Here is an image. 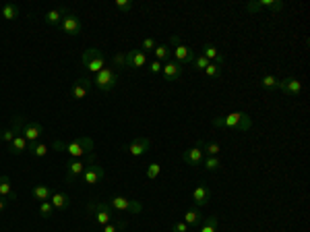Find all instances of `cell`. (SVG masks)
I'll list each match as a JSON object with an SVG mask.
<instances>
[{
  "instance_id": "obj_1",
  "label": "cell",
  "mask_w": 310,
  "mask_h": 232,
  "mask_svg": "<svg viewBox=\"0 0 310 232\" xmlns=\"http://www.w3.org/2000/svg\"><path fill=\"white\" fill-rule=\"evenodd\" d=\"M52 149L56 151H66L73 160H83L85 156L93 153V141L89 137H77L71 143H62V141H54Z\"/></svg>"
},
{
  "instance_id": "obj_2",
  "label": "cell",
  "mask_w": 310,
  "mask_h": 232,
  "mask_svg": "<svg viewBox=\"0 0 310 232\" xmlns=\"http://www.w3.org/2000/svg\"><path fill=\"white\" fill-rule=\"evenodd\" d=\"M211 125L217 129H232V131H238V133H246L252 127V118L246 112H232L226 116H215Z\"/></svg>"
},
{
  "instance_id": "obj_3",
  "label": "cell",
  "mask_w": 310,
  "mask_h": 232,
  "mask_svg": "<svg viewBox=\"0 0 310 232\" xmlns=\"http://www.w3.org/2000/svg\"><path fill=\"white\" fill-rule=\"evenodd\" d=\"M81 65L85 66V71L89 75H97L106 66V56L99 48H87L81 56Z\"/></svg>"
},
{
  "instance_id": "obj_4",
  "label": "cell",
  "mask_w": 310,
  "mask_h": 232,
  "mask_svg": "<svg viewBox=\"0 0 310 232\" xmlns=\"http://www.w3.org/2000/svg\"><path fill=\"white\" fill-rule=\"evenodd\" d=\"M89 214L93 215V222H95L99 228L114 220V210L110 207L108 201H91L89 203Z\"/></svg>"
},
{
  "instance_id": "obj_5",
  "label": "cell",
  "mask_w": 310,
  "mask_h": 232,
  "mask_svg": "<svg viewBox=\"0 0 310 232\" xmlns=\"http://www.w3.org/2000/svg\"><path fill=\"white\" fill-rule=\"evenodd\" d=\"M93 85L99 91H112L118 85V71L114 66H104L97 75H93Z\"/></svg>"
},
{
  "instance_id": "obj_6",
  "label": "cell",
  "mask_w": 310,
  "mask_h": 232,
  "mask_svg": "<svg viewBox=\"0 0 310 232\" xmlns=\"http://www.w3.org/2000/svg\"><path fill=\"white\" fill-rule=\"evenodd\" d=\"M170 44L174 46V60L180 66H186V65H192V60H195L197 56V52L190 48V46H186L182 44V40L178 35H172L170 37Z\"/></svg>"
},
{
  "instance_id": "obj_7",
  "label": "cell",
  "mask_w": 310,
  "mask_h": 232,
  "mask_svg": "<svg viewBox=\"0 0 310 232\" xmlns=\"http://www.w3.org/2000/svg\"><path fill=\"white\" fill-rule=\"evenodd\" d=\"M110 207L114 212H126V214H141L143 205L139 203L137 199H128V197H122V195H112L110 197Z\"/></svg>"
},
{
  "instance_id": "obj_8",
  "label": "cell",
  "mask_w": 310,
  "mask_h": 232,
  "mask_svg": "<svg viewBox=\"0 0 310 232\" xmlns=\"http://www.w3.org/2000/svg\"><path fill=\"white\" fill-rule=\"evenodd\" d=\"M91 162H95V153H89V156H85V160H71L66 162V181L68 182H75L79 181L85 168H87V164H91Z\"/></svg>"
},
{
  "instance_id": "obj_9",
  "label": "cell",
  "mask_w": 310,
  "mask_h": 232,
  "mask_svg": "<svg viewBox=\"0 0 310 232\" xmlns=\"http://www.w3.org/2000/svg\"><path fill=\"white\" fill-rule=\"evenodd\" d=\"M60 29H62V32H64L66 35L77 37V35H81V32H83V23H81V19L77 17V15H75L73 11H66V13H64V17H62Z\"/></svg>"
},
{
  "instance_id": "obj_10",
  "label": "cell",
  "mask_w": 310,
  "mask_h": 232,
  "mask_svg": "<svg viewBox=\"0 0 310 232\" xmlns=\"http://www.w3.org/2000/svg\"><path fill=\"white\" fill-rule=\"evenodd\" d=\"M21 133H23V137L27 139L29 145H33V143H37V141H40V139L44 137V127L40 125V122H31V120L23 118Z\"/></svg>"
},
{
  "instance_id": "obj_11",
  "label": "cell",
  "mask_w": 310,
  "mask_h": 232,
  "mask_svg": "<svg viewBox=\"0 0 310 232\" xmlns=\"http://www.w3.org/2000/svg\"><path fill=\"white\" fill-rule=\"evenodd\" d=\"M106 176V170L102 164H97V162H91V164H87V168H85V172H83V182L85 184H97L99 181H102Z\"/></svg>"
},
{
  "instance_id": "obj_12",
  "label": "cell",
  "mask_w": 310,
  "mask_h": 232,
  "mask_svg": "<svg viewBox=\"0 0 310 232\" xmlns=\"http://www.w3.org/2000/svg\"><path fill=\"white\" fill-rule=\"evenodd\" d=\"M147 63H149V56H147L141 48L126 52V68H135V71H139V68L147 66Z\"/></svg>"
},
{
  "instance_id": "obj_13",
  "label": "cell",
  "mask_w": 310,
  "mask_h": 232,
  "mask_svg": "<svg viewBox=\"0 0 310 232\" xmlns=\"http://www.w3.org/2000/svg\"><path fill=\"white\" fill-rule=\"evenodd\" d=\"M91 87H93V79H91V77H79V79L73 83V87H71V98L73 99H83L85 96L89 94Z\"/></svg>"
},
{
  "instance_id": "obj_14",
  "label": "cell",
  "mask_w": 310,
  "mask_h": 232,
  "mask_svg": "<svg viewBox=\"0 0 310 232\" xmlns=\"http://www.w3.org/2000/svg\"><path fill=\"white\" fill-rule=\"evenodd\" d=\"M149 148H151V139L137 137V139H133V141L126 145V151H128L133 158H141V156H145V153L149 151Z\"/></svg>"
},
{
  "instance_id": "obj_15",
  "label": "cell",
  "mask_w": 310,
  "mask_h": 232,
  "mask_svg": "<svg viewBox=\"0 0 310 232\" xmlns=\"http://www.w3.org/2000/svg\"><path fill=\"white\" fill-rule=\"evenodd\" d=\"M279 91H283V94L290 98H296L302 94V81H298L296 77H285V79H281V83H279Z\"/></svg>"
},
{
  "instance_id": "obj_16",
  "label": "cell",
  "mask_w": 310,
  "mask_h": 232,
  "mask_svg": "<svg viewBox=\"0 0 310 232\" xmlns=\"http://www.w3.org/2000/svg\"><path fill=\"white\" fill-rule=\"evenodd\" d=\"M161 75H164L166 81H180L182 79V66L176 63V60H168V63H164V66H161Z\"/></svg>"
},
{
  "instance_id": "obj_17",
  "label": "cell",
  "mask_w": 310,
  "mask_h": 232,
  "mask_svg": "<svg viewBox=\"0 0 310 232\" xmlns=\"http://www.w3.org/2000/svg\"><path fill=\"white\" fill-rule=\"evenodd\" d=\"M199 54H203V56L209 60V63H215V65H219V66L226 65V56H223V54H221L219 50H217L213 44H205L203 48H201V52H199Z\"/></svg>"
},
{
  "instance_id": "obj_18",
  "label": "cell",
  "mask_w": 310,
  "mask_h": 232,
  "mask_svg": "<svg viewBox=\"0 0 310 232\" xmlns=\"http://www.w3.org/2000/svg\"><path fill=\"white\" fill-rule=\"evenodd\" d=\"M182 160L186 162V164H190V166H201L203 164V160H205V153L197 143V145H192V148H188L182 153Z\"/></svg>"
},
{
  "instance_id": "obj_19",
  "label": "cell",
  "mask_w": 310,
  "mask_h": 232,
  "mask_svg": "<svg viewBox=\"0 0 310 232\" xmlns=\"http://www.w3.org/2000/svg\"><path fill=\"white\" fill-rule=\"evenodd\" d=\"M192 201H195V207H205L211 201V189L207 184H199V187L192 191Z\"/></svg>"
},
{
  "instance_id": "obj_20",
  "label": "cell",
  "mask_w": 310,
  "mask_h": 232,
  "mask_svg": "<svg viewBox=\"0 0 310 232\" xmlns=\"http://www.w3.org/2000/svg\"><path fill=\"white\" fill-rule=\"evenodd\" d=\"M50 203L54 205L56 212H66L68 207H71V197H68L64 191H56V193H52Z\"/></svg>"
},
{
  "instance_id": "obj_21",
  "label": "cell",
  "mask_w": 310,
  "mask_h": 232,
  "mask_svg": "<svg viewBox=\"0 0 310 232\" xmlns=\"http://www.w3.org/2000/svg\"><path fill=\"white\" fill-rule=\"evenodd\" d=\"M29 148L27 139L23 137V133H17L15 135V139L9 143V153H13V156H21V153H25Z\"/></svg>"
},
{
  "instance_id": "obj_22",
  "label": "cell",
  "mask_w": 310,
  "mask_h": 232,
  "mask_svg": "<svg viewBox=\"0 0 310 232\" xmlns=\"http://www.w3.org/2000/svg\"><path fill=\"white\" fill-rule=\"evenodd\" d=\"M64 13L66 9L64 6H58V9H52L44 15V21L48 23V25H58L60 27V23H62V17H64Z\"/></svg>"
},
{
  "instance_id": "obj_23",
  "label": "cell",
  "mask_w": 310,
  "mask_h": 232,
  "mask_svg": "<svg viewBox=\"0 0 310 232\" xmlns=\"http://www.w3.org/2000/svg\"><path fill=\"white\" fill-rule=\"evenodd\" d=\"M31 195H33V199L35 201H50V197H52V191H50V187L48 184H44V182H40V184H35L33 189H31Z\"/></svg>"
},
{
  "instance_id": "obj_24",
  "label": "cell",
  "mask_w": 310,
  "mask_h": 232,
  "mask_svg": "<svg viewBox=\"0 0 310 232\" xmlns=\"http://www.w3.org/2000/svg\"><path fill=\"white\" fill-rule=\"evenodd\" d=\"M182 222L188 224V228H199L201 226V207H190V210L184 214Z\"/></svg>"
},
{
  "instance_id": "obj_25",
  "label": "cell",
  "mask_w": 310,
  "mask_h": 232,
  "mask_svg": "<svg viewBox=\"0 0 310 232\" xmlns=\"http://www.w3.org/2000/svg\"><path fill=\"white\" fill-rule=\"evenodd\" d=\"M279 83H281V79H279V77H275V75H263L261 81H259L261 87H263V89H269V91L279 89Z\"/></svg>"
},
{
  "instance_id": "obj_26",
  "label": "cell",
  "mask_w": 310,
  "mask_h": 232,
  "mask_svg": "<svg viewBox=\"0 0 310 232\" xmlns=\"http://www.w3.org/2000/svg\"><path fill=\"white\" fill-rule=\"evenodd\" d=\"M170 54H172V50H170V46H168V44H157V46H155V50H153L155 60H159L161 65L168 63V60H170Z\"/></svg>"
},
{
  "instance_id": "obj_27",
  "label": "cell",
  "mask_w": 310,
  "mask_h": 232,
  "mask_svg": "<svg viewBox=\"0 0 310 232\" xmlns=\"http://www.w3.org/2000/svg\"><path fill=\"white\" fill-rule=\"evenodd\" d=\"M27 151H29L33 158H44V156H48L50 145H48V143L37 141V143H33V145H29V148H27Z\"/></svg>"
},
{
  "instance_id": "obj_28",
  "label": "cell",
  "mask_w": 310,
  "mask_h": 232,
  "mask_svg": "<svg viewBox=\"0 0 310 232\" xmlns=\"http://www.w3.org/2000/svg\"><path fill=\"white\" fill-rule=\"evenodd\" d=\"M0 197H6V199H13L15 197V191H13V184L9 176H0Z\"/></svg>"
},
{
  "instance_id": "obj_29",
  "label": "cell",
  "mask_w": 310,
  "mask_h": 232,
  "mask_svg": "<svg viewBox=\"0 0 310 232\" xmlns=\"http://www.w3.org/2000/svg\"><path fill=\"white\" fill-rule=\"evenodd\" d=\"M199 148L203 149L205 156H219V143H211V141H199Z\"/></svg>"
},
{
  "instance_id": "obj_30",
  "label": "cell",
  "mask_w": 310,
  "mask_h": 232,
  "mask_svg": "<svg viewBox=\"0 0 310 232\" xmlns=\"http://www.w3.org/2000/svg\"><path fill=\"white\" fill-rule=\"evenodd\" d=\"M19 6L17 4H13V2H9V4H4L2 6V17L6 19V21H15V19H17L19 17Z\"/></svg>"
},
{
  "instance_id": "obj_31",
  "label": "cell",
  "mask_w": 310,
  "mask_h": 232,
  "mask_svg": "<svg viewBox=\"0 0 310 232\" xmlns=\"http://www.w3.org/2000/svg\"><path fill=\"white\" fill-rule=\"evenodd\" d=\"M259 4H261V9H269V11H275V13L283 11V6H285L281 0H259Z\"/></svg>"
},
{
  "instance_id": "obj_32",
  "label": "cell",
  "mask_w": 310,
  "mask_h": 232,
  "mask_svg": "<svg viewBox=\"0 0 310 232\" xmlns=\"http://www.w3.org/2000/svg\"><path fill=\"white\" fill-rule=\"evenodd\" d=\"M217 215H211V218H207L205 222H201V228L199 232H217Z\"/></svg>"
},
{
  "instance_id": "obj_33",
  "label": "cell",
  "mask_w": 310,
  "mask_h": 232,
  "mask_svg": "<svg viewBox=\"0 0 310 232\" xmlns=\"http://www.w3.org/2000/svg\"><path fill=\"white\" fill-rule=\"evenodd\" d=\"M203 166H205V170H209V172H213V170H219L221 168V162H219V158H217V156H205Z\"/></svg>"
},
{
  "instance_id": "obj_34",
  "label": "cell",
  "mask_w": 310,
  "mask_h": 232,
  "mask_svg": "<svg viewBox=\"0 0 310 232\" xmlns=\"http://www.w3.org/2000/svg\"><path fill=\"white\" fill-rule=\"evenodd\" d=\"M112 65L116 66V71L126 68V52H116L114 56H112Z\"/></svg>"
},
{
  "instance_id": "obj_35",
  "label": "cell",
  "mask_w": 310,
  "mask_h": 232,
  "mask_svg": "<svg viewBox=\"0 0 310 232\" xmlns=\"http://www.w3.org/2000/svg\"><path fill=\"white\" fill-rule=\"evenodd\" d=\"M54 212H56V210H54V205L50 203V201H42V203H40V215H42L44 220H50L52 215H54Z\"/></svg>"
},
{
  "instance_id": "obj_36",
  "label": "cell",
  "mask_w": 310,
  "mask_h": 232,
  "mask_svg": "<svg viewBox=\"0 0 310 232\" xmlns=\"http://www.w3.org/2000/svg\"><path fill=\"white\" fill-rule=\"evenodd\" d=\"M126 228V222H120V220H112L110 224H106L102 226V232H120Z\"/></svg>"
},
{
  "instance_id": "obj_37",
  "label": "cell",
  "mask_w": 310,
  "mask_h": 232,
  "mask_svg": "<svg viewBox=\"0 0 310 232\" xmlns=\"http://www.w3.org/2000/svg\"><path fill=\"white\" fill-rule=\"evenodd\" d=\"M221 71H223V66L215 65V63H209V66L205 68V75H207V77H211V79H217V77L221 75Z\"/></svg>"
},
{
  "instance_id": "obj_38",
  "label": "cell",
  "mask_w": 310,
  "mask_h": 232,
  "mask_svg": "<svg viewBox=\"0 0 310 232\" xmlns=\"http://www.w3.org/2000/svg\"><path fill=\"white\" fill-rule=\"evenodd\" d=\"M192 66H195L197 71H205V68L209 66V60L203 56V54H197L195 60H192Z\"/></svg>"
},
{
  "instance_id": "obj_39",
  "label": "cell",
  "mask_w": 310,
  "mask_h": 232,
  "mask_svg": "<svg viewBox=\"0 0 310 232\" xmlns=\"http://www.w3.org/2000/svg\"><path fill=\"white\" fill-rule=\"evenodd\" d=\"M159 172H161V166L157 164V162H153V164H149V168H147V179L149 181H153V179H157L159 176Z\"/></svg>"
},
{
  "instance_id": "obj_40",
  "label": "cell",
  "mask_w": 310,
  "mask_h": 232,
  "mask_svg": "<svg viewBox=\"0 0 310 232\" xmlns=\"http://www.w3.org/2000/svg\"><path fill=\"white\" fill-rule=\"evenodd\" d=\"M114 6H116V11H120V13L133 11V2H130V0H116Z\"/></svg>"
},
{
  "instance_id": "obj_41",
  "label": "cell",
  "mask_w": 310,
  "mask_h": 232,
  "mask_svg": "<svg viewBox=\"0 0 310 232\" xmlns=\"http://www.w3.org/2000/svg\"><path fill=\"white\" fill-rule=\"evenodd\" d=\"M155 46H157V42H155L153 37H145V40L141 42V50H143L145 54H147V52H153Z\"/></svg>"
},
{
  "instance_id": "obj_42",
  "label": "cell",
  "mask_w": 310,
  "mask_h": 232,
  "mask_svg": "<svg viewBox=\"0 0 310 232\" xmlns=\"http://www.w3.org/2000/svg\"><path fill=\"white\" fill-rule=\"evenodd\" d=\"M15 135H17V133H15V129H13V127H11V129L0 131V139H2V141H4L6 145H9V143L13 141V139H15Z\"/></svg>"
},
{
  "instance_id": "obj_43",
  "label": "cell",
  "mask_w": 310,
  "mask_h": 232,
  "mask_svg": "<svg viewBox=\"0 0 310 232\" xmlns=\"http://www.w3.org/2000/svg\"><path fill=\"white\" fill-rule=\"evenodd\" d=\"M190 228H188V224L186 222H176L174 226H172V232H188Z\"/></svg>"
},
{
  "instance_id": "obj_44",
  "label": "cell",
  "mask_w": 310,
  "mask_h": 232,
  "mask_svg": "<svg viewBox=\"0 0 310 232\" xmlns=\"http://www.w3.org/2000/svg\"><path fill=\"white\" fill-rule=\"evenodd\" d=\"M161 66H164V65H161L159 63V60H151V63H149V68H151V73H161Z\"/></svg>"
},
{
  "instance_id": "obj_45",
  "label": "cell",
  "mask_w": 310,
  "mask_h": 232,
  "mask_svg": "<svg viewBox=\"0 0 310 232\" xmlns=\"http://www.w3.org/2000/svg\"><path fill=\"white\" fill-rule=\"evenodd\" d=\"M246 11H248V13H259V11H263V9H261L259 2H248V4H246Z\"/></svg>"
},
{
  "instance_id": "obj_46",
  "label": "cell",
  "mask_w": 310,
  "mask_h": 232,
  "mask_svg": "<svg viewBox=\"0 0 310 232\" xmlns=\"http://www.w3.org/2000/svg\"><path fill=\"white\" fill-rule=\"evenodd\" d=\"M4 207H6V199H2V197H0V212H2Z\"/></svg>"
}]
</instances>
